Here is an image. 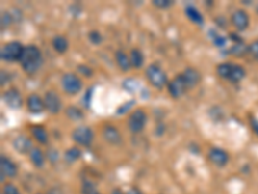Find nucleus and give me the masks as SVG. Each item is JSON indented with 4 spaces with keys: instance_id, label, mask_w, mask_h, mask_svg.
Returning <instances> with one entry per match:
<instances>
[{
    "instance_id": "1",
    "label": "nucleus",
    "mask_w": 258,
    "mask_h": 194,
    "mask_svg": "<svg viewBox=\"0 0 258 194\" xmlns=\"http://www.w3.org/2000/svg\"><path fill=\"white\" fill-rule=\"evenodd\" d=\"M20 64H21L22 70L26 74H35L43 65L42 51L36 46H26L24 53H22L21 60H20Z\"/></svg>"
},
{
    "instance_id": "2",
    "label": "nucleus",
    "mask_w": 258,
    "mask_h": 194,
    "mask_svg": "<svg viewBox=\"0 0 258 194\" xmlns=\"http://www.w3.org/2000/svg\"><path fill=\"white\" fill-rule=\"evenodd\" d=\"M146 78L150 82V84L156 89H163L169 83L165 71L157 64H151L147 66Z\"/></svg>"
},
{
    "instance_id": "3",
    "label": "nucleus",
    "mask_w": 258,
    "mask_h": 194,
    "mask_svg": "<svg viewBox=\"0 0 258 194\" xmlns=\"http://www.w3.org/2000/svg\"><path fill=\"white\" fill-rule=\"evenodd\" d=\"M25 47L22 46L21 42L13 40V42L7 43L5 46L1 47L0 51V57L1 60L7 61V62H14V61H20L24 53Z\"/></svg>"
},
{
    "instance_id": "4",
    "label": "nucleus",
    "mask_w": 258,
    "mask_h": 194,
    "mask_svg": "<svg viewBox=\"0 0 258 194\" xmlns=\"http://www.w3.org/2000/svg\"><path fill=\"white\" fill-rule=\"evenodd\" d=\"M61 85H62V89L65 91V93L67 95L74 96L79 93L83 88V82L77 74L74 73H65L61 78Z\"/></svg>"
},
{
    "instance_id": "5",
    "label": "nucleus",
    "mask_w": 258,
    "mask_h": 194,
    "mask_svg": "<svg viewBox=\"0 0 258 194\" xmlns=\"http://www.w3.org/2000/svg\"><path fill=\"white\" fill-rule=\"evenodd\" d=\"M147 123V114L145 110L136 109L128 118V128L133 134H140L145 130Z\"/></svg>"
},
{
    "instance_id": "6",
    "label": "nucleus",
    "mask_w": 258,
    "mask_h": 194,
    "mask_svg": "<svg viewBox=\"0 0 258 194\" xmlns=\"http://www.w3.org/2000/svg\"><path fill=\"white\" fill-rule=\"evenodd\" d=\"M71 138L75 144L80 145V146H89L94 140V132L88 126H79V127L74 128Z\"/></svg>"
},
{
    "instance_id": "7",
    "label": "nucleus",
    "mask_w": 258,
    "mask_h": 194,
    "mask_svg": "<svg viewBox=\"0 0 258 194\" xmlns=\"http://www.w3.org/2000/svg\"><path fill=\"white\" fill-rule=\"evenodd\" d=\"M3 101L9 109L13 110L21 109L22 105H24L21 92L18 91L17 88H14V87H11V88L5 89L3 92Z\"/></svg>"
},
{
    "instance_id": "8",
    "label": "nucleus",
    "mask_w": 258,
    "mask_h": 194,
    "mask_svg": "<svg viewBox=\"0 0 258 194\" xmlns=\"http://www.w3.org/2000/svg\"><path fill=\"white\" fill-rule=\"evenodd\" d=\"M168 92L173 99H180L185 95V92L188 91L187 85L185 83V79L182 77V74L176 75L169 83H168Z\"/></svg>"
},
{
    "instance_id": "9",
    "label": "nucleus",
    "mask_w": 258,
    "mask_h": 194,
    "mask_svg": "<svg viewBox=\"0 0 258 194\" xmlns=\"http://www.w3.org/2000/svg\"><path fill=\"white\" fill-rule=\"evenodd\" d=\"M18 173V167L17 165L9 159L7 155L1 154L0 157V175H1V179L0 181L3 183L5 177H9V179H13V177L17 176Z\"/></svg>"
},
{
    "instance_id": "10",
    "label": "nucleus",
    "mask_w": 258,
    "mask_h": 194,
    "mask_svg": "<svg viewBox=\"0 0 258 194\" xmlns=\"http://www.w3.org/2000/svg\"><path fill=\"white\" fill-rule=\"evenodd\" d=\"M230 21L237 31H244L248 28L249 24H251V18H249V14L244 9H236L231 14Z\"/></svg>"
},
{
    "instance_id": "11",
    "label": "nucleus",
    "mask_w": 258,
    "mask_h": 194,
    "mask_svg": "<svg viewBox=\"0 0 258 194\" xmlns=\"http://www.w3.org/2000/svg\"><path fill=\"white\" fill-rule=\"evenodd\" d=\"M44 105L46 109L51 114L59 113V110L62 109V100L58 96V93L54 91H47L44 95Z\"/></svg>"
},
{
    "instance_id": "12",
    "label": "nucleus",
    "mask_w": 258,
    "mask_h": 194,
    "mask_svg": "<svg viewBox=\"0 0 258 194\" xmlns=\"http://www.w3.org/2000/svg\"><path fill=\"white\" fill-rule=\"evenodd\" d=\"M208 159L212 165L217 167H225L229 163V153L220 148H210L208 152Z\"/></svg>"
},
{
    "instance_id": "13",
    "label": "nucleus",
    "mask_w": 258,
    "mask_h": 194,
    "mask_svg": "<svg viewBox=\"0 0 258 194\" xmlns=\"http://www.w3.org/2000/svg\"><path fill=\"white\" fill-rule=\"evenodd\" d=\"M102 138L106 142L111 145H119L122 144L123 138L122 134L119 132V130L116 127H114L112 124H105L102 127Z\"/></svg>"
},
{
    "instance_id": "14",
    "label": "nucleus",
    "mask_w": 258,
    "mask_h": 194,
    "mask_svg": "<svg viewBox=\"0 0 258 194\" xmlns=\"http://www.w3.org/2000/svg\"><path fill=\"white\" fill-rule=\"evenodd\" d=\"M12 145H13L14 150L20 153V154H30V152L34 148L31 140L27 136H25V135H20L17 138H14Z\"/></svg>"
},
{
    "instance_id": "15",
    "label": "nucleus",
    "mask_w": 258,
    "mask_h": 194,
    "mask_svg": "<svg viewBox=\"0 0 258 194\" xmlns=\"http://www.w3.org/2000/svg\"><path fill=\"white\" fill-rule=\"evenodd\" d=\"M182 77L185 79V83L188 89L195 88L202 81V75L195 67H186L185 70L182 71Z\"/></svg>"
},
{
    "instance_id": "16",
    "label": "nucleus",
    "mask_w": 258,
    "mask_h": 194,
    "mask_svg": "<svg viewBox=\"0 0 258 194\" xmlns=\"http://www.w3.org/2000/svg\"><path fill=\"white\" fill-rule=\"evenodd\" d=\"M26 106H27L28 111L32 114H40L43 110L46 109L44 99H42L38 93H31L28 96L27 101H26Z\"/></svg>"
},
{
    "instance_id": "17",
    "label": "nucleus",
    "mask_w": 258,
    "mask_h": 194,
    "mask_svg": "<svg viewBox=\"0 0 258 194\" xmlns=\"http://www.w3.org/2000/svg\"><path fill=\"white\" fill-rule=\"evenodd\" d=\"M30 134L34 138V140L39 142V144H48L49 135L48 131L46 128L40 126V124H34L30 127Z\"/></svg>"
},
{
    "instance_id": "18",
    "label": "nucleus",
    "mask_w": 258,
    "mask_h": 194,
    "mask_svg": "<svg viewBox=\"0 0 258 194\" xmlns=\"http://www.w3.org/2000/svg\"><path fill=\"white\" fill-rule=\"evenodd\" d=\"M28 158H30V162L36 167V168H42L46 163V154L43 153V150L40 148H36L34 146L32 150L28 154Z\"/></svg>"
},
{
    "instance_id": "19",
    "label": "nucleus",
    "mask_w": 258,
    "mask_h": 194,
    "mask_svg": "<svg viewBox=\"0 0 258 194\" xmlns=\"http://www.w3.org/2000/svg\"><path fill=\"white\" fill-rule=\"evenodd\" d=\"M185 12L190 21L194 22L195 25L203 26V24H204V17H203V14L199 12V9H196V8L192 7V5H188V7H186Z\"/></svg>"
},
{
    "instance_id": "20",
    "label": "nucleus",
    "mask_w": 258,
    "mask_h": 194,
    "mask_svg": "<svg viewBox=\"0 0 258 194\" xmlns=\"http://www.w3.org/2000/svg\"><path fill=\"white\" fill-rule=\"evenodd\" d=\"M53 50L56 51L59 55H63L69 48V40L63 35H56L52 39Z\"/></svg>"
},
{
    "instance_id": "21",
    "label": "nucleus",
    "mask_w": 258,
    "mask_h": 194,
    "mask_svg": "<svg viewBox=\"0 0 258 194\" xmlns=\"http://www.w3.org/2000/svg\"><path fill=\"white\" fill-rule=\"evenodd\" d=\"M115 62L118 65V67L123 71H128L132 64H130V60H129V56L127 53H124L123 51H118L115 53Z\"/></svg>"
},
{
    "instance_id": "22",
    "label": "nucleus",
    "mask_w": 258,
    "mask_h": 194,
    "mask_svg": "<svg viewBox=\"0 0 258 194\" xmlns=\"http://www.w3.org/2000/svg\"><path fill=\"white\" fill-rule=\"evenodd\" d=\"M129 60H130V64L132 67L134 69H140L143 65V61H145V57H143V53L141 52L138 48H133L129 53Z\"/></svg>"
},
{
    "instance_id": "23",
    "label": "nucleus",
    "mask_w": 258,
    "mask_h": 194,
    "mask_svg": "<svg viewBox=\"0 0 258 194\" xmlns=\"http://www.w3.org/2000/svg\"><path fill=\"white\" fill-rule=\"evenodd\" d=\"M245 77V69L240 65L232 64V69H231V74L229 81L232 82V83H237V82L243 81Z\"/></svg>"
},
{
    "instance_id": "24",
    "label": "nucleus",
    "mask_w": 258,
    "mask_h": 194,
    "mask_svg": "<svg viewBox=\"0 0 258 194\" xmlns=\"http://www.w3.org/2000/svg\"><path fill=\"white\" fill-rule=\"evenodd\" d=\"M230 53L235 57H244L248 55V46L244 42L234 43V46L230 48Z\"/></svg>"
},
{
    "instance_id": "25",
    "label": "nucleus",
    "mask_w": 258,
    "mask_h": 194,
    "mask_svg": "<svg viewBox=\"0 0 258 194\" xmlns=\"http://www.w3.org/2000/svg\"><path fill=\"white\" fill-rule=\"evenodd\" d=\"M66 116L69 119L74 120V122H77V120H81L84 118V113L81 111L77 106L70 105L66 109Z\"/></svg>"
},
{
    "instance_id": "26",
    "label": "nucleus",
    "mask_w": 258,
    "mask_h": 194,
    "mask_svg": "<svg viewBox=\"0 0 258 194\" xmlns=\"http://www.w3.org/2000/svg\"><path fill=\"white\" fill-rule=\"evenodd\" d=\"M231 69H232V64H231V62H223V64H220L216 67V71L217 74H218V77L229 81V78H230L231 74Z\"/></svg>"
},
{
    "instance_id": "27",
    "label": "nucleus",
    "mask_w": 258,
    "mask_h": 194,
    "mask_svg": "<svg viewBox=\"0 0 258 194\" xmlns=\"http://www.w3.org/2000/svg\"><path fill=\"white\" fill-rule=\"evenodd\" d=\"M81 157V152L80 149L77 148V146H74V148L67 149L66 152H65V161L67 163H74L77 162V159Z\"/></svg>"
},
{
    "instance_id": "28",
    "label": "nucleus",
    "mask_w": 258,
    "mask_h": 194,
    "mask_svg": "<svg viewBox=\"0 0 258 194\" xmlns=\"http://www.w3.org/2000/svg\"><path fill=\"white\" fill-rule=\"evenodd\" d=\"M81 193L83 194H101L96 189V184L91 180H84L81 185Z\"/></svg>"
},
{
    "instance_id": "29",
    "label": "nucleus",
    "mask_w": 258,
    "mask_h": 194,
    "mask_svg": "<svg viewBox=\"0 0 258 194\" xmlns=\"http://www.w3.org/2000/svg\"><path fill=\"white\" fill-rule=\"evenodd\" d=\"M13 17H12V14L9 11H4L1 13V30L4 28H7L8 26L12 25L13 24Z\"/></svg>"
},
{
    "instance_id": "30",
    "label": "nucleus",
    "mask_w": 258,
    "mask_h": 194,
    "mask_svg": "<svg viewBox=\"0 0 258 194\" xmlns=\"http://www.w3.org/2000/svg\"><path fill=\"white\" fill-rule=\"evenodd\" d=\"M88 39H89V42H91L92 44H94V46L101 44L102 42L101 32L97 31V30H92V31H89V34H88Z\"/></svg>"
},
{
    "instance_id": "31",
    "label": "nucleus",
    "mask_w": 258,
    "mask_h": 194,
    "mask_svg": "<svg viewBox=\"0 0 258 194\" xmlns=\"http://www.w3.org/2000/svg\"><path fill=\"white\" fill-rule=\"evenodd\" d=\"M248 53H249L255 60L258 61V39L253 40V42L248 46Z\"/></svg>"
},
{
    "instance_id": "32",
    "label": "nucleus",
    "mask_w": 258,
    "mask_h": 194,
    "mask_svg": "<svg viewBox=\"0 0 258 194\" xmlns=\"http://www.w3.org/2000/svg\"><path fill=\"white\" fill-rule=\"evenodd\" d=\"M153 5L159 9H165V8L173 5V1H171V0H153Z\"/></svg>"
},
{
    "instance_id": "33",
    "label": "nucleus",
    "mask_w": 258,
    "mask_h": 194,
    "mask_svg": "<svg viewBox=\"0 0 258 194\" xmlns=\"http://www.w3.org/2000/svg\"><path fill=\"white\" fill-rule=\"evenodd\" d=\"M77 70L79 74H83L84 77L91 78L92 75H93V70H92L91 67H88L87 65H79V66L77 67Z\"/></svg>"
},
{
    "instance_id": "34",
    "label": "nucleus",
    "mask_w": 258,
    "mask_h": 194,
    "mask_svg": "<svg viewBox=\"0 0 258 194\" xmlns=\"http://www.w3.org/2000/svg\"><path fill=\"white\" fill-rule=\"evenodd\" d=\"M3 194H21L20 191H18V188L13 184H5L3 188Z\"/></svg>"
},
{
    "instance_id": "35",
    "label": "nucleus",
    "mask_w": 258,
    "mask_h": 194,
    "mask_svg": "<svg viewBox=\"0 0 258 194\" xmlns=\"http://www.w3.org/2000/svg\"><path fill=\"white\" fill-rule=\"evenodd\" d=\"M47 159L51 161L52 163H56L57 161H58V152L54 150V149H51V150H48V153H47Z\"/></svg>"
},
{
    "instance_id": "36",
    "label": "nucleus",
    "mask_w": 258,
    "mask_h": 194,
    "mask_svg": "<svg viewBox=\"0 0 258 194\" xmlns=\"http://www.w3.org/2000/svg\"><path fill=\"white\" fill-rule=\"evenodd\" d=\"M249 124H251V128L252 131L255 132L256 135L258 136V119L256 118V116H249Z\"/></svg>"
},
{
    "instance_id": "37",
    "label": "nucleus",
    "mask_w": 258,
    "mask_h": 194,
    "mask_svg": "<svg viewBox=\"0 0 258 194\" xmlns=\"http://www.w3.org/2000/svg\"><path fill=\"white\" fill-rule=\"evenodd\" d=\"M225 42H226V39L222 38L221 35H217L216 38H214V44H216V46H218V47L225 46Z\"/></svg>"
},
{
    "instance_id": "38",
    "label": "nucleus",
    "mask_w": 258,
    "mask_h": 194,
    "mask_svg": "<svg viewBox=\"0 0 258 194\" xmlns=\"http://www.w3.org/2000/svg\"><path fill=\"white\" fill-rule=\"evenodd\" d=\"M47 194H65V193H63V191L61 189V188L53 187V188H51V189H49L48 193Z\"/></svg>"
},
{
    "instance_id": "39",
    "label": "nucleus",
    "mask_w": 258,
    "mask_h": 194,
    "mask_svg": "<svg viewBox=\"0 0 258 194\" xmlns=\"http://www.w3.org/2000/svg\"><path fill=\"white\" fill-rule=\"evenodd\" d=\"M127 194H143V193L140 191V189H138V188L132 187V188H129V191L127 192Z\"/></svg>"
},
{
    "instance_id": "40",
    "label": "nucleus",
    "mask_w": 258,
    "mask_h": 194,
    "mask_svg": "<svg viewBox=\"0 0 258 194\" xmlns=\"http://www.w3.org/2000/svg\"><path fill=\"white\" fill-rule=\"evenodd\" d=\"M216 21H217V25L218 26H222V28H226L227 26V24H226V20H225V18H221V17H218V18H216Z\"/></svg>"
},
{
    "instance_id": "41",
    "label": "nucleus",
    "mask_w": 258,
    "mask_h": 194,
    "mask_svg": "<svg viewBox=\"0 0 258 194\" xmlns=\"http://www.w3.org/2000/svg\"><path fill=\"white\" fill-rule=\"evenodd\" d=\"M111 194H126V193H124L120 188H115V189H112L111 191Z\"/></svg>"
},
{
    "instance_id": "42",
    "label": "nucleus",
    "mask_w": 258,
    "mask_h": 194,
    "mask_svg": "<svg viewBox=\"0 0 258 194\" xmlns=\"http://www.w3.org/2000/svg\"><path fill=\"white\" fill-rule=\"evenodd\" d=\"M36 194H42V193H36Z\"/></svg>"
},
{
    "instance_id": "43",
    "label": "nucleus",
    "mask_w": 258,
    "mask_h": 194,
    "mask_svg": "<svg viewBox=\"0 0 258 194\" xmlns=\"http://www.w3.org/2000/svg\"><path fill=\"white\" fill-rule=\"evenodd\" d=\"M257 12H258V8H257Z\"/></svg>"
},
{
    "instance_id": "44",
    "label": "nucleus",
    "mask_w": 258,
    "mask_h": 194,
    "mask_svg": "<svg viewBox=\"0 0 258 194\" xmlns=\"http://www.w3.org/2000/svg\"><path fill=\"white\" fill-rule=\"evenodd\" d=\"M1 194H3V193H1Z\"/></svg>"
}]
</instances>
